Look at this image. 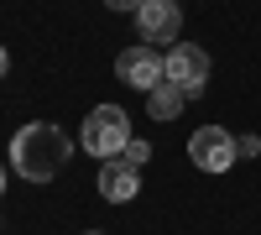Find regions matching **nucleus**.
<instances>
[{"instance_id": "nucleus-1", "label": "nucleus", "mask_w": 261, "mask_h": 235, "mask_svg": "<svg viewBox=\"0 0 261 235\" xmlns=\"http://www.w3.org/2000/svg\"><path fill=\"white\" fill-rule=\"evenodd\" d=\"M68 157H73V141L63 136V125H53V120H32V125H21L11 136V167L27 183H53Z\"/></svg>"}, {"instance_id": "nucleus-2", "label": "nucleus", "mask_w": 261, "mask_h": 235, "mask_svg": "<svg viewBox=\"0 0 261 235\" xmlns=\"http://www.w3.org/2000/svg\"><path fill=\"white\" fill-rule=\"evenodd\" d=\"M130 141V115L120 110V105H94L89 115H84V131H79V146L89 157H120Z\"/></svg>"}, {"instance_id": "nucleus-3", "label": "nucleus", "mask_w": 261, "mask_h": 235, "mask_svg": "<svg viewBox=\"0 0 261 235\" xmlns=\"http://www.w3.org/2000/svg\"><path fill=\"white\" fill-rule=\"evenodd\" d=\"M188 157L204 167V173H230L235 157H241V141H235L225 125H199L188 136Z\"/></svg>"}, {"instance_id": "nucleus-4", "label": "nucleus", "mask_w": 261, "mask_h": 235, "mask_svg": "<svg viewBox=\"0 0 261 235\" xmlns=\"http://www.w3.org/2000/svg\"><path fill=\"white\" fill-rule=\"evenodd\" d=\"M167 84H178L188 99H199L209 84V53L193 47V42H172L167 47Z\"/></svg>"}, {"instance_id": "nucleus-5", "label": "nucleus", "mask_w": 261, "mask_h": 235, "mask_svg": "<svg viewBox=\"0 0 261 235\" xmlns=\"http://www.w3.org/2000/svg\"><path fill=\"white\" fill-rule=\"evenodd\" d=\"M115 79L130 84V89H141V94H151L157 84H167V58H157L146 42H141V47H125L115 58Z\"/></svg>"}, {"instance_id": "nucleus-6", "label": "nucleus", "mask_w": 261, "mask_h": 235, "mask_svg": "<svg viewBox=\"0 0 261 235\" xmlns=\"http://www.w3.org/2000/svg\"><path fill=\"white\" fill-rule=\"evenodd\" d=\"M136 32L146 37V47H157V42H178L183 32V16H178V0H146V6L136 11Z\"/></svg>"}, {"instance_id": "nucleus-7", "label": "nucleus", "mask_w": 261, "mask_h": 235, "mask_svg": "<svg viewBox=\"0 0 261 235\" xmlns=\"http://www.w3.org/2000/svg\"><path fill=\"white\" fill-rule=\"evenodd\" d=\"M136 188H141V167H130L120 157H105V167H99V194H105V204H130Z\"/></svg>"}, {"instance_id": "nucleus-8", "label": "nucleus", "mask_w": 261, "mask_h": 235, "mask_svg": "<svg viewBox=\"0 0 261 235\" xmlns=\"http://www.w3.org/2000/svg\"><path fill=\"white\" fill-rule=\"evenodd\" d=\"M183 105H188V94L178 89V84H157V89L146 94L151 120H178V115H183Z\"/></svg>"}, {"instance_id": "nucleus-9", "label": "nucleus", "mask_w": 261, "mask_h": 235, "mask_svg": "<svg viewBox=\"0 0 261 235\" xmlns=\"http://www.w3.org/2000/svg\"><path fill=\"white\" fill-rule=\"evenodd\" d=\"M120 162H130V167H146V162H151V146L130 136V141H125V152H120Z\"/></svg>"}, {"instance_id": "nucleus-10", "label": "nucleus", "mask_w": 261, "mask_h": 235, "mask_svg": "<svg viewBox=\"0 0 261 235\" xmlns=\"http://www.w3.org/2000/svg\"><path fill=\"white\" fill-rule=\"evenodd\" d=\"M105 6H110V11H130V16H136V11L146 6V0H105Z\"/></svg>"}, {"instance_id": "nucleus-11", "label": "nucleus", "mask_w": 261, "mask_h": 235, "mask_svg": "<svg viewBox=\"0 0 261 235\" xmlns=\"http://www.w3.org/2000/svg\"><path fill=\"white\" fill-rule=\"evenodd\" d=\"M6 68H11V53H6V47H0V79H6Z\"/></svg>"}, {"instance_id": "nucleus-12", "label": "nucleus", "mask_w": 261, "mask_h": 235, "mask_svg": "<svg viewBox=\"0 0 261 235\" xmlns=\"http://www.w3.org/2000/svg\"><path fill=\"white\" fill-rule=\"evenodd\" d=\"M0 194H6V162H0Z\"/></svg>"}, {"instance_id": "nucleus-13", "label": "nucleus", "mask_w": 261, "mask_h": 235, "mask_svg": "<svg viewBox=\"0 0 261 235\" xmlns=\"http://www.w3.org/2000/svg\"><path fill=\"white\" fill-rule=\"evenodd\" d=\"M84 235H99V230H84Z\"/></svg>"}]
</instances>
